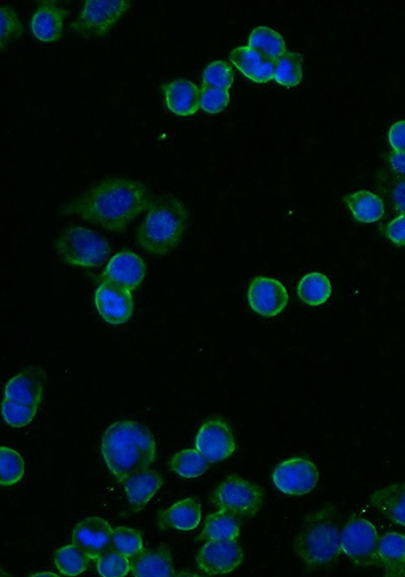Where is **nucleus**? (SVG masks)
<instances>
[{"label": "nucleus", "instance_id": "obj_1", "mask_svg": "<svg viewBox=\"0 0 405 577\" xmlns=\"http://www.w3.org/2000/svg\"><path fill=\"white\" fill-rule=\"evenodd\" d=\"M153 198L146 186L128 178H109L64 205L74 215L110 232L122 233L147 211Z\"/></svg>", "mask_w": 405, "mask_h": 577}, {"label": "nucleus", "instance_id": "obj_2", "mask_svg": "<svg viewBox=\"0 0 405 577\" xmlns=\"http://www.w3.org/2000/svg\"><path fill=\"white\" fill-rule=\"evenodd\" d=\"M101 450L109 470L119 483L148 470L156 459L152 433L145 426L130 421L110 426L103 436Z\"/></svg>", "mask_w": 405, "mask_h": 577}, {"label": "nucleus", "instance_id": "obj_3", "mask_svg": "<svg viewBox=\"0 0 405 577\" xmlns=\"http://www.w3.org/2000/svg\"><path fill=\"white\" fill-rule=\"evenodd\" d=\"M137 229V243L153 257H167L181 244L189 225V210L173 195L154 198Z\"/></svg>", "mask_w": 405, "mask_h": 577}, {"label": "nucleus", "instance_id": "obj_4", "mask_svg": "<svg viewBox=\"0 0 405 577\" xmlns=\"http://www.w3.org/2000/svg\"><path fill=\"white\" fill-rule=\"evenodd\" d=\"M342 516L334 505L308 515L296 536L294 550L308 570L335 564L342 554Z\"/></svg>", "mask_w": 405, "mask_h": 577}, {"label": "nucleus", "instance_id": "obj_5", "mask_svg": "<svg viewBox=\"0 0 405 577\" xmlns=\"http://www.w3.org/2000/svg\"><path fill=\"white\" fill-rule=\"evenodd\" d=\"M54 249L64 263L83 269L103 266L111 254V245L105 237L81 226L63 229L54 241Z\"/></svg>", "mask_w": 405, "mask_h": 577}, {"label": "nucleus", "instance_id": "obj_6", "mask_svg": "<svg viewBox=\"0 0 405 577\" xmlns=\"http://www.w3.org/2000/svg\"><path fill=\"white\" fill-rule=\"evenodd\" d=\"M264 500V488L236 474L229 475L211 497L212 503L219 510L248 519L259 514Z\"/></svg>", "mask_w": 405, "mask_h": 577}, {"label": "nucleus", "instance_id": "obj_7", "mask_svg": "<svg viewBox=\"0 0 405 577\" xmlns=\"http://www.w3.org/2000/svg\"><path fill=\"white\" fill-rule=\"evenodd\" d=\"M130 0H86L69 30L85 39L108 35L131 8Z\"/></svg>", "mask_w": 405, "mask_h": 577}, {"label": "nucleus", "instance_id": "obj_8", "mask_svg": "<svg viewBox=\"0 0 405 577\" xmlns=\"http://www.w3.org/2000/svg\"><path fill=\"white\" fill-rule=\"evenodd\" d=\"M379 540L374 525L354 515L342 530V551L356 567H381Z\"/></svg>", "mask_w": 405, "mask_h": 577}, {"label": "nucleus", "instance_id": "obj_9", "mask_svg": "<svg viewBox=\"0 0 405 577\" xmlns=\"http://www.w3.org/2000/svg\"><path fill=\"white\" fill-rule=\"evenodd\" d=\"M317 467L304 458H291L280 463L272 474L276 488L287 496H304L318 483Z\"/></svg>", "mask_w": 405, "mask_h": 577}, {"label": "nucleus", "instance_id": "obj_10", "mask_svg": "<svg viewBox=\"0 0 405 577\" xmlns=\"http://www.w3.org/2000/svg\"><path fill=\"white\" fill-rule=\"evenodd\" d=\"M198 568L209 576L232 572L245 561V553L237 540H212L197 555Z\"/></svg>", "mask_w": 405, "mask_h": 577}, {"label": "nucleus", "instance_id": "obj_11", "mask_svg": "<svg viewBox=\"0 0 405 577\" xmlns=\"http://www.w3.org/2000/svg\"><path fill=\"white\" fill-rule=\"evenodd\" d=\"M196 449L210 463H217L233 455L236 442L228 424L216 418L201 427L196 438Z\"/></svg>", "mask_w": 405, "mask_h": 577}, {"label": "nucleus", "instance_id": "obj_12", "mask_svg": "<svg viewBox=\"0 0 405 577\" xmlns=\"http://www.w3.org/2000/svg\"><path fill=\"white\" fill-rule=\"evenodd\" d=\"M248 301L257 314L269 318L284 311L289 302V295L280 281L259 276L250 283Z\"/></svg>", "mask_w": 405, "mask_h": 577}, {"label": "nucleus", "instance_id": "obj_13", "mask_svg": "<svg viewBox=\"0 0 405 577\" xmlns=\"http://www.w3.org/2000/svg\"><path fill=\"white\" fill-rule=\"evenodd\" d=\"M95 303L103 319L113 325L128 322L134 310L132 291L109 282L100 283L96 290Z\"/></svg>", "mask_w": 405, "mask_h": 577}, {"label": "nucleus", "instance_id": "obj_14", "mask_svg": "<svg viewBox=\"0 0 405 577\" xmlns=\"http://www.w3.org/2000/svg\"><path fill=\"white\" fill-rule=\"evenodd\" d=\"M114 530L100 517H91L79 522L72 533V544L91 560H97L112 547Z\"/></svg>", "mask_w": 405, "mask_h": 577}, {"label": "nucleus", "instance_id": "obj_15", "mask_svg": "<svg viewBox=\"0 0 405 577\" xmlns=\"http://www.w3.org/2000/svg\"><path fill=\"white\" fill-rule=\"evenodd\" d=\"M145 275L144 261L134 252L123 250L112 257L99 279L100 283H114L135 291L143 282Z\"/></svg>", "mask_w": 405, "mask_h": 577}, {"label": "nucleus", "instance_id": "obj_16", "mask_svg": "<svg viewBox=\"0 0 405 577\" xmlns=\"http://www.w3.org/2000/svg\"><path fill=\"white\" fill-rule=\"evenodd\" d=\"M46 379V372L41 366H30L7 383L5 398L39 407L43 400Z\"/></svg>", "mask_w": 405, "mask_h": 577}, {"label": "nucleus", "instance_id": "obj_17", "mask_svg": "<svg viewBox=\"0 0 405 577\" xmlns=\"http://www.w3.org/2000/svg\"><path fill=\"white\" fill-rule=\"evenodd\" d=\"M69 15L54 0H42L38 3L30 24L32 35L44 43H55L62 39L64 22Z\"/></svg>", "mask_w": 405, "mask_h": 577}, {"label": "nucleus", "instance_id": "obj_18", "mask_svg": "<svg viewBox=\"0 0 405 577\" xmlns=\"http://www.w3.org/2000/svg\"><path fill=\"white\" fill-rule=\"evenodd\" d=\"M131 573L136 577H171L175 575L173 558L166 544L142 549L130 558Z\"/></svg>", "mask_w": 405, "mask_h": 577}, {"label": "nucleus", "instance_id": "obj_19", "mask_svg": "<svg viewBox=\"0 0 405 577\" xmlns=\"http://www.w3.org/2000/svg\"><path fill=\"white\" fill-rule=\"evenodd\" d=\"M167 108L177 116L191 117L200 108L201 90L194 82L180 78L162 87Z\"/></svg>", "mask_w": 405, "mask_h": 577}, {"label": "nucleus", "instance_id": "obj_20", "mask_svg": "<svg viewBox=\"0 0 405 577\" xmlns=\"http://www.w3.org/2000/svg\"><path fill=\"white\" fill-rule=\"evenodd\" d=\"M202 518L200 502L195 498L183 500L168 510L157 515V525L160 530H177L188 532L195 530Z\"/></svg>", "mask_w": 405, "mask_h": 577}, {"label": "nucleus", "instance_id": "obj_21", "mask_svg": "<svg viewBox=\"0 0 405 577\" xmlns=\"http://www.w3.org/2000/svg\"><path fill=\"white\" fill-rule=\"evenodd\" d=\"M230 60L242 74L256 84H267L274 79L276 62L249 46L234 49L230 53Z\"/></svg>", "mask_w": 405, "mask_h": 577}, {"label": "nucleus", "instance_id": "obj_22", "mask_svg": "<svg viewBox=\"0 0 405 577\" xmlns=\"http://www.w3.org/2000/svg\"><path fill=\"white\" fill-rule=\"evenodd\" d=\"M126 496L134 512L142 511L164 485V480L153 470L133 474L122 481Z\"/></svg>", "mask_w": 405, "mask_h": 577}, {"label": "nucleus", "instance_id": "obj_23", "mask_svg": "<svg viewBox=\"0 0 405 577\" xmlns=\"http://www.w3.org/2000/svg\"><path fill=\"white\" fill-rule=\"evenodd\" d=\"M371 505L393 524L405 527V482L376 490Z\"/></svg>", "mask_w": 405, "mask_h": 577}, {"label": "nucleus", "instance_id": "obj_24", "mask_svg": "<svg viewBox=\"0 0 405 577\" xmlns=\"http://www.w3.org/2000/svg\"><path fill=\"white\" fill-rule=\"evenodd\" d=\"M378 554L385 577L405 576V535L395 532L384 534L378 545Z\"/></svg>", "mask_w": 405, "mask_h": 577}, {"label": "nucleus", "instance_id": "obj_25", "mask_svg": "<svg viewBox=\"0 0 405 577\" xmlns=\"http://www.w3.org/2000/svg\"><path fill=\"white\" fill-rule=\"evenodd\" d=\"M344 202L353 217L364 224L378 222L385 213L383 200L369 191L361 190L348 194L344 197Z\"/></svg>", "mask_w": 405, "mask_h": 577}, {"label": "nucleus", "instance_id": "obj_26", "mask_svg": "<svg viewBox=\"0 0 405 577\" xmlns=\"http://www.w3.org/2000/svg\"><path fill=\"white\" fill-rule=\"evenodd\" d=\"M240 518L219 510L205 521V527L197 538L198 542L212 540H237L240 535Z\"/></svg>", "mask_w": 405, "mask_h": 577}, {"label": "nucleus", "instance_id": "obj_27", "mask_svg": "<svg viewBox=\"0 0 405 577\" xmlns=\"http://www.w3.org/2000/svg\"><path fill=\"white\" fill-rule=\"evenodd\" d=\"M332 293L333 287L330 279L318 272L305 275L297 287L299 299L309 306L326 304L331 299Z\"/></svg>", "mask_w": 405, "mask_h": 577}, {"label": "nucleus", "instance_id": "obj_28", "mask_svg": "<svg viewBox=\"0 0 405 577\" xmlns=\"http://www.w3.org/2000/svg\"><path fill=\"white\" fill-rule=\"evenodd\" d=\"M249 47L275 62L287 53L282 35L268 27H258L251 33Z\"/></svg>", "mask_w": 405, "mask_h": 577}, {"label": "nucleus", "instance_id": "obj_29", "mask_svg": "<svg viewBox=\"0 0 405 577\" xmlns=\"http://www.w3.org/2000/svg\"><path fill=\"white\" fill-rule=\"evenodd\" d=\"M303 58L299 53L287 52L276 61L275 76L277 84L292 89L303 79Z\"/></svg>", "mask_w": 405, "mask_h": 577}, {"label": "nucleus", "instance_id": "obj_30", "mask_svg": "<svg viewBox=\"0 0 405 577\" xmlns=\"http://www.w3.org/2000/svg\"><path fill=\"white\" fill-rule=\"evenodd\" d=\"M210 462L196 449H186L176 454L170 467L175 473L185 478H196L209 469Z\"/></svg>", "mask_w": 405, "mask_h": 577}, {"label": "nucleus", "instance_id": "obj_31", "mask_svg": "<svg viewBox=\"0 0 405 577\" xmlns=\"http://www.w3.org/2000/svg\"><path fill=\"white\" fill-rule=\"evenodd\" d=\"M90 560L73 544L59 548L54 555L59 572L70 577L84 573L89 568Z\"/></svg>", "mask_w": 405, "mask_h": 577}, {"label": "nucleus", "instance_id": "obj_32", "mask_svg": "<svg viewBox=\"0 0 405 577\" xmlns=\"http://www.w3.org/2000/svg\"><path fill=\"white\" fill-rule=\"evenodd\" d=\"M380 193L399 214H405V176L384 172L378 180Z\"/></svg>", "mask_w": 405, "mask_h": 577}, {"label": "nucleus", "instance_id": "obj_33", "mask_svg": "<svg viewBox=\"0 0 405 577\" xmlns=\"http://www.w3.org/2000/svg\"><path fill=\"white\" fill-rule=\"evenodd\" d=\"M25 474V461L15 450L3 447L0 451V484L12 486L18 483Z\"/></svg>", "mask_w": 405, "mask_h": 577}, {"label": "nucleus", "instance_id": "obj_34", "mask_svg": "<svg viewBox=\"0 0 405 577\" xmlns=\"http://www.w3.org/2000/svg\"><path fill=\"white\" fill-rule=\"evenodd\" d=\"M96 561L98 572L104 577H124L131 571L130 558L113 547L107 549Z\"/></svg>", "mask_w": 405, "mask_h": 577}, {"label": "nucleus", "instance_id": "obj_35", "mask_svg": "<svg viewBox=\"0 0 405 577\" xmlns=\"http://www.w3.org/2000/svg\"><path fill=\"white\" fill-rule=\"evenodd\" d=\"M234 73L229 63L216 60L208 64L203 72V86L229 91Z\"/></svg>", "mask_w": 405, "mask_h": 577}, {"label": "nucleus", "instance_id": "obj_36", "mask_svg": "<svg viewBox=\"0 0 405 577\" xmlns=\"http://www.w3.org/2000/svg\"><path fill=\"white\" fill-rule=\"evenodd\" d=\"M38 408L5 398L3 401V417L10 427L15 429L25 428L35 419Z\"/></svg>", "mask_w": 405, "mask_h": 577}, {"label": "nucleus", "instance_id": "obj_37", "mask_svg": "<svg viewBox=\"0 0 405 577\" xmlns=\"http://www.w3.org/2000/svg\"><path fill=\"white\" fill-rule=\"evenodd\" d=\"M2 32H0V50L5 51L10 44L20 39L24 28L16 10L10 6L0 8Z\"/></svg>", "mask_w": 405, "mask_h": 577}, {"label": "nucleus", "instance_id": "obj_38", "mask_svg": "<svg viewBox=\"0 0 405 577\" xmlns=\"http://www.w3.org/2000/svg\"><path fill=\"white\" fill-rule=\"evenodd\" d=\"M112 547L128 558H132L143 549L142 534L129 527H119L113 532Z\"/></svg>", "mask_w": 405, "mask_h": 577}, {"label": "nucleus", "instance_id": "obj_39", "mask_svg": "<svg viewBox=\"0 0 405 577\" xmlns=\"http://www.w3.org/2000/svg\"><path fill=\"white\" fill-rule=\"evenodd\" d=\"M230 102L229 91L204 87L201 89L200 108L208 114L224 111Z\"/></svg>", "mask_w": 405, "mask_h": 577}, {"label": "nucleus", "instance_id": "obj_40", "mask_svg": "<svg viewBox=\"0 0 405 577\" xmlns=\"http://www.w3.org/2000/svg\"><path fill=\"white\" fill-rule=\"evenodd\" d=\"M386 238L398 247H405V214H399L384 228Z\"/></svg>", "mask_w": 405, "mask_h": 577}, {"label": "nucleus", "instance_id": "obj_41", "mask_svg": "<svg viewBox=\"0 0 405 577\" xmlns=\"http://www.w3.org/2000/svg\"><path fill=\"white\" fill-rule=\"evenodd\" d=\"M388 139L395 152H405V121L396 122L391 126Z\"/></svg>", "mask_w": 405, "mask_h": 577}, {"label": "nucleus", "instance_id": "obj_42", "mask_svg": "<svg viewBox=\"0 0 405 577\" xmlns=\"http://www.w3.org/2000/svg\"><path fill=\"white\" fill-rule=\"evenodd\" d=\"M387 160L394 173L405 176V152H390Z\"/></svg>", "mask_w": 405, "mask_h": 577}, {"label": "nucleus", "instance_id": "obj_43", "mask_svg": "<svg viewBox=\"0 0 405 577\" xmlns=\"http://www.w3.org/2000/svg\"><path fill=\"white\" fill-rule=\"evenodd\" d=\"M31 576H34V577H39V576H45V577H49V576H51V577H58V575H57V574H55V573H53V572H51V571L40 572V573H36V574H33V575H31Z\"/></svg>", "mask_w": 405, "mask_h": 577}]
</instances>
